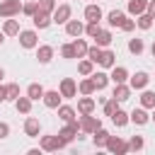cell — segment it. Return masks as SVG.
Instances as JSON below:
<instances>
[{
	"label": "cell",
	"instance_id": "7dc6e473",
	"mask_svg": "<svg viewBox=\"0 0 155 155\" xmlns=\"http://www.w3.org/2000/svg\"><path fill=\"white\" fill-rule=\"evenodd\" d=\"M7 136H10V126L5 121H0V138H7Z\"/></svg>",
	"mask_w": 155,
	"mask_h": 155
},
{
	"label": "cell",
	"instance_id": "681fc988",
	"mask_svg": "<svg viewBox=\"0 0 155 155\" xmlns=\"http://www.w3.org/2000/svg\"><path fill=\"white\" fill-rule=\"evenodd\" d=\"M150 53H153V58H155V41H153V46H150Z\"/></svg>",
	"mask_w": 155,
	"mask_h": 155
},
{
	"label": "cell",
	"instance_id": "83f0119b",
	"mask_svg": "<svg viewBox=\"0 0 155 155\" xmlns=\"http://www.w3.org/2000/svg\"><path fill=\"white\" fill-rule=\"evenodd\" d=\"M58 119H61V121H65V124H68V121H73V119H75V109H73V107H63V104H61V107H58Z\"/></svg>",
	"mask_w": 155,
	"mask_h": 155
},
{
	"label": "cell",
	"instance_id": "4316f807",
	"mask_svg": "<svg viewBox=\"0 0 155 155\" xmlns=\"http://www.w3.org/2000/svg\"><path fill=\"white\" fill-rule=\"evenodd\" d=\"M145 5H148V0H128V12L131 15H143Z\"/></svg>",
	"mask_w": 155,
	"mask_h": 155
},
{
	"label": "cell",
	"instance_id": "74e56055",
	"mask_svg": "<svg viewBox=\"0 0 155 155\" xmlns=\"http://www.w3.org/2000/svg\"><path fill=\"white\" fill-rule=\"evenodd\" d=\"M143 145H145V140H143V136H131V140H128V150H143Z\"/></svg>",
	"mask_w": 155,
	"mask_h": 155
},
{
	"label": "cell",
	"instance_id": "cb8c5ba5",
	"mask_svg": "<svg viewBox=\"0 0 155 155\" xmlns=\"http://www.w3.org/2000/svg\"><path fill=\"white\" fill-rule=\"evenodd\" d=\"M27 97H29L31 102H34V99H41V97H44V87H41L39 82H31V85L27 87Z\"/></svg>",
	"mask_w": 155,
	"mask_h": 155
},
{
	"label": "cell",
	"instance_id": "6da1fadb",
	"mask_svg": "<svg viewBox=\"0 0 155 155\" xmlns=\"http://www.w3.org/2000/svg\"><path fill=\"white\" fill-rule=\"evenodd\" d=\"M68 143L61 138V136H44L41 138V150H46V153H56V150H61V148H65Z\"/></svg>",
	"mask_w": 155,
	"mask_h": 155
},
{
	"label": "cell",
	"instance_id": "ac0fdd59",
	"mask_svg": "<svg viewBox=\"0 0 155 155\" xmlns=\"http://www.w3.org/2000/svg\"><path fill=\"white\" fill-rule=\"evenodd\" d=\"M109 78L114 80V85H116V82H126V80H128V70H126L124 65H114V68H111V75H109Z\"/></svg>",
	"mask_w": 155,
	"mask_h": 155
},
{
	"label": "cell",
	"instance_id": "7a4b0ae2",
	"mask_svg": "<svg viewBox=\"0 0 155 155\" xmlns=\"http://www.w3.org/2000/svg\"><path fill=\"white\" fill-rule=\"evenodd\" d=\"M22 12V2L19 0H2L0 2V17H15Z\"/></svg>",
	"mask_w": 155,
	"mask_h": 155
},
{
	"label": "cell",
	"instance_id": "9a60e30c",
	"mask_svg": "<svg viewBox=\"0 0 155 155\" xmlns=\"http://www.w3.org/2000/svg\"><path fill=\"white\" fill-rule=\"evenodd\" d=\"M128 121H133V124L143 126V124H148V121H150V116H148V111L140 107V109H133V111L128 114Z\"/></svg>",
	"mask_w": 155,
	"mask_h": 155
},
{
	"label": "cell",
	"instance_id": "db71d44e",
	"mask_svg": "<svg viewBox=\"0 0 155 155\" xmlns=\"http://www.w3.org/2000/svg\"><path fill=\"white\" fill-rule=\"evenodd\" d=\"M0 2H2V0H0Z\"/></svg>",
	"mask_w": 155,
	"mask_h": 155
},
{
	"label": "cell",
	"instance_id": "44dd1931",
	"mask_svg": "<svg viewBox=\"0 0 155 155\" xmlns=\"http://www.w3.org/2000/svg\"><path fill=\"white\" fill-rule=\"evenodd\" d=\"M99 65H104V68H114L116 65V53L114 51H102V58H99Z\"/></svg>",
	"mask_w": 155,
	"mask_h": 155
},
{
	"label": "cell",
	"instance_id": "1f68e13d",
	"mask_svg": "<svg viewBox=\"0 0 155 155\" xmlns=\"http://www.w3.org/2000/svg\"><path fill=\"white\" fill-rule=\"evenodd\" d=\"M2 31H5L7 36H17V34H19V24H17V19H7L5 27H2Z\"/></svg>",
	"mask_w": 155,
	"mask_h": 155
},
{
	"label": "cell",
	"instance_id": "c3c4849f",
	"mask_svg": "<svg viewBox=\"0 0 155 155\" xmlns=\"http://www.w3.org/2000/svg\"><path fill=\"white\" fill-rule=\"evenodd\" d=\"M5 99H7V90L0 85V102H5Z\"/></svg>",
	"mask_w": 155,
	"mask_h": 155
},
{
	"label": "cell",
	"instance_id": "484cf974",
	"mask_svg": "<svg viewBox=\"0 0 155 155\" xmlns=\"http://www.w3.org/2000/svg\"><path fill=\"white\" fill-rule=\"evenodd\" d=\"M107 138H109V133H107L102 126L92 133V140H94V145H97V148H104V145H107Z\"/></svg>",
	"mask_w": 155,
	"mask_h": 155
},
{
	"label": "cell",
	"instance_id": "2e32d148",
	"mask_svg": "<svg viewBox=\"0 0 155 155\" xmlns=\"http://www.w3.org/2000/svg\"><path fill=\"white\" fill-rule=\"evenodd\" d=\"M65 31H68V36H80V34L85 31V27H82V22H78V19H68V22H65Z\"/></svg>",
	"mask_w": 155,
	"mask_h": 155
},
{
	"label": "cell",
	"instance_id": "603a6c76",
	"mask_svg": "<svg viewBox=\"0 0 155 155\" xmlns=\"http://www.w3.org/2000/svg\"><path fill=\"white\" fill-rule=\"evenodd\" d=\"M94 41H97V46H99V48H107V46L111 44V31H107V29H99V34L94 36Z\"/></svg>",
	"mask_w": 155,
	"mask_h": 155
},
{
	"label": "cell",
	"instance_id": "5b68a950",
	"mask_svg": "<svg viewBox=\"0 0 155 155\" xmlns=\"http://www.w3.org/2000/svg\"><path fill=\"white\" fill-rule=\"evenodd\" d=\"M68 19H70V5H58L51 12V22H56V24H65Z\"/></svg>",
	"mask_w": 155,
	"mask_h": 155
},
{
	"label": "cell",
	"instance_id": "8992f818",
	"mask_svg": "<svg viewBox=\"0 0 155 155\" xmlns=\"http://www.w3.org/2000/svg\"><path fill=\"white\" fill-rule=\"evenodd\" d=\"M36 44H39L36 31H31V29L19 31V46H22V48H36Z\"/></svg>",
	"mask_w": 155,
	"mask_h": 155
},
{
	"label": "cell",
	"instance_id": "f1b7e54d",
	"mask_svg": "<svg viewBox=\"0 0 155 155\" xmlns=\"http://www.w3.org/2000/svg\"><path fill=\"white\" fill-rule=\"evenodd\" d=\"M140 107H143V109H153V107H155V92L145 90V92L140 94Z\"/></svg>",
	"mask_w": 155,
	"mask_h": 155
},
{
	"label": "cell",
	"instance_id": "d6a6232c",
	"mask_svg": "<svg viewBox=\"0 0 155 155\" xmlns=\"http://www.w3.org/2000/svg\"><path fill=\"white\" fill-rule=\"evenodd\" d=\"M36 7L41 12H46V15H51L56 10V0H36Z\"/></svg>",
	"mask_w": 155,
	"mask_h": 155
},
{
	"label": "cell",
	"instance_id": "3957f363",
	"mask_svg": "<svg viewBox=\"0 0 155 155\" xmlns=\"http://www.w3.org/2000/svg\"><path fill=\"white\" fill-rule=\"evenodd\" d=\"M104 148H107V150H111V153H116V155H124V153H128V143H124L119 136H109Z\"/></svg>",
	"mask_w": 155,
	"mask_h": 155
},
{
	"label": "cell",
	"instance_id": "9c48e42d",
	"mask_svg": "<svg viewBox=\"0 0 155 155\" xmlns=\"http://www.w3.org/2000/svg\"><path fill=\"white\" fill-rule=\"evenodd\" d=\"M41 99H44V104H46L48 109H58L63 97H61V92H58V90H48V92L44 90V97H41Z\"/></svg>",
	"mask_w": 155,
	"mask_h": 155
},
{
	"label": "cell",
	"instance_id": "e575fe53",
	"mask_svg": "<svg viewBox=\"0 0 155 155\" xmlns=\"http://www.w3.org/2000/svg\"><path fill=\"white\" fill-rule=\"evenodd\" d=\"M102 51H104V48H99V46L94 44V46H90V48H87V58H90L92 63H99V58H102Z\"/></svg>",
	"mask_w": 155,
	"mask_h": 155
},
{
	"label": "cell",
	"instance_id": "277c9868",
	"mask_svg": "<svg viewBox=\"0 0 155 155\" xmlns=\"http://www.w3.org/2000/svg\"><path fill=\"white\" fill-rule=\"evenodd\" d=\"M99 126H102V121H99L97 116L82 114V119H80V131H85V133H94V131H97Z\"/></svg>",
	"mask_w": 155,
	"mask_h": 155
},
{
	"label": "cell",
	"instance_id": "b9f144b4",
	"mask_svg": "<svg viewBox=\"0 0 155 155\" xmlns=\"http://www.w3.org/2000/svg\"><path fill=\"white\" fill-rule=\"evenodd\" d=\"M5 90H7V99H17V97H19V85H17V82L5 85Z\"/></svg>",
	"mask_w": 155,
	"mask_h": 155
},
{
	"label": "cell",
	"instance_id": "8fae6325",
	"mask_svg": "<svg viewBox=\"0 0 155 155\" xmlns=\"http://www.w3.org/2000/svg\"><path fill=\"white\" fill-rule=\"evenodd\" d=\"M31 22H34V27H36V29H46V27L51 24V15H46V12L36 10V12L31 15Z\"/></svg>",
	"mask_w": 155,
	"mask_h": 155
},
{
	"label": "cell",
	"instance_id": "30bf717a",
	"mask_svg": "<svg viewBox=\"0 0 155 155\" xmlns=\"http://www.w3.org/2000/svg\"><path fill=\"white\" fill-rule=\"evenodd\" d=\"M111 97H114L116 102H126V99L131 97V87H128L126 82H116V87H114Z\"/></svg>",
	"mask_w": 155,
	"mask_h": 155
},
{
	"label": "cell",
	"instance_id": "8d00e7d4",
	"mask_svg": "<svg viewBox=\"0 0 155 155\" xmlns=\"http://www.w3.org/2000/svg\"><path fill=\"white\" fill-rule=\"evenodd\" d=\"M78 90H80V94H92V92H94V82H92V78L82 80V82L78 85Z\"/></svg>",
	"mask_w": 155,
	"mask_h": 155
},
{
	"label": "cell",
	"instance_id": "d590c367",
	"mask_svg": "<svg viewBox=\"0 0 155 155\" xmlns=\"http://www.w3.org/2000/svg\"><path fill=\"white\" fill-rule=\"evenodd\" d=\"M92 68H94V63H92L90 58L78 63V73H80V75H92Z\"/></svg>",
	"mask_w": 155,
	"mask_h": 155
},
{
	"label": "cell",
	"instance_id": "4fadbf2b",
	"mask_svg": "<svg viewBox=\"0 0 155 155\" xmlns=\"http://www.w3.org/2000/svg\"><path fill=\"white\" fill-rule=\"evenodd\" d=\"M39 131H41V124H39V119L29 116V119L24 121V133H27L29 138H36V136H39Z\"/></svg>",
	"mask_w": 155,
	"mask_h": 155
},
{
	"label": "cell",
	"instance_id": "7bdbcfd3",
	"mask_svg": "<svg viewBox=\"0 0 155 155\" xmlns=\"http://www.w3.org/2000/svg\"><path fill=\"white\" fill-rule=\"evenodd\" d=\"M61 56H63V58H75V48H73V44H63V46H61Z\"/></svg>",
	"mask_w": 155,
	"mask_h": 155
},
{
	"label": "cell",
	"instance_id": "ba28073f",
	"mask_svg": "<svg viewBox=\"0 0 155 155\" xmlns=\"http://www.w3.org/2000/svg\"><path fill=\"white\" fill-rule=\"evenodd\" d=\"M78 131H80V124H78V119H73V121H68V126H65V128H61V131H58V136H61L65 143H70V140L78 136Z\"/></svg>",
	"mask_w": 155,
	"mask_h": 155
},
{
	"label": "cell",
	"instance_id": "836d02e7",
	"mask_svg": "<svg viewBox=\"0 0 155 155\" xmlns=\"http://www.w3.org/2000/svg\"><path fill=\"white\" fill-rule=\"evenodd\" d=\"M143 48H145V46H143V39H131V41H128V51H131L133 56L143 53Z\"/></svg>",
	"mask_w": 155,
	"mask_h": 155
},
{
	"label": "cell",
	"instance_id": "d4e9b609",
	"mask_svg": "<svg viewBox=\"0 0 155 155\" xmlns=\"http://www.w3.org/2000/svg\"><path fill=\"white\" fill-rule=\"evenodd\" d=\"M111 121H114V126H119V128H124V126L128 124V114H126L124 109H116V111L111 114Z\"/></svg>",
	"mask_w": 155,
	"mask_h": 155
},
{
	"label": "cell",
	"instance_id": "f6af8a7d",
	"mask_svg": "<svg viewBox=\"0 0 155 155\" xmlns=\"http://www.w3.org/2000/svg\"><path fill=\"white\" fill-rule=\"evenodd\" d=\"M121 29H124V31H133V29H136V22H133V19H128V17H126V19H124V22H121Z\"/></svg>",
	"mask_w": 155,
	"mask_h": 155
},
{
	"label": "cell",
	"instance_id": "f35d334b",
	"mask_svg": "<svg viewBox=\"0 0 155 155\" xmlns=\"http://www.w3.org/2000/svg\"><path fill=\"white\" fill-rule=\"evenodd\" d=\"M140 29H150L153 27V17L148 15V12H143V15H138V22H136Z\"/></svg>",
	"mask_w": 155,
	"mask_h": 155
},
{
	"label": "cell",
	"instance_id": "5bb4252c",
	"mask_svg": "<svg viewBox=\"0 0 155 155\" xmlns=\"http://www.w3.org/2000/svg\"><path fill=\"white\" fill-rule=\"evenodd\" d=\"M148 80H150V78H148V73H143V70H140V73H136V75L131 78V85H128V87H131V90H145Z\"/></svg>",
	"mask_w": 155,
	"mask_h": 155
},
{
	"label": "cell",
	"instance_id": "ab89813d",
	"mask_svg": "<svg viewBox=\"0 0 155 155\" xmlns=\"http://www.w3.org/2000/svg\"><path fill=\"white\" fill-rule=\"evenodd\" d=\"M99 29H102V27H99V22H87V27H85V34H87L90 39H94V36L99 34Z\"/></svg>",
	"mask_w": 155,
	"mask_h": 155
},
{
	"label": "cell",
	"instance_id": "f5cc1de1",
	"mask_svg": "<svg viewBox=\"0 0 155 155\" xmlns=\"http://www.w3.org/2000/svg\"><path fill=\"white\" fill-rule=\"evenodd\" d=\"M150 119H153V121H155V107H153V116H150Z\"/></svg>",
	"mask_w": 155,
	"mask_h": 155
},
{
	"label": "cell",
	"instance_id": "4dcf8cb0",
	"mask_svg": "<svg viewBox=\"0 0 155 155\" xmlns=\"http://www.w3.org/2000/svg\"><path fill=\"white\" fill-rule=\"evenodd\" d=\"M92 82H94V90H104L107 82H109V75L107 73H94L92 75Z\"/></svg>",
	"mask_w": 155,
	"mask_h": 155
},
{
	"label": "cell",
	"instance_id": "ffe728a7",
	"mask_svg": "<svg viewBox=\"0 0 155 155\" xmlns=\"http://www.w3.org/2000/svg\"><path fill=\"white\" fill-rule=\"evenodd\" d=\"M126 19V15L121 12V10H111L109 15H107V22H109V27H121V22Z\"/></svg>",
	"mask_w": 155,
	"mask_h": 155
},
{
	"label": "cell",
	"instance_id": "d6986e66",
	"mask_svg": "<svg viewBox=\"0 0 155 155\" xmlns=\"http://www.w3.org/2000/svg\"><path fill=\"white\" fill-rule=\"evenodd\" d=\"M85 19H87V22H99V19H102L99 5H87V7H85Z\"/></svg>",
	"mask_w": 155,
	"mask_h": 155
},
{
	"label": "cell",
	"instance_id": "f546056e",
	"mask_svg": "<svg viewBox=\"0 0 155 155\" xmlns=\"http://www.w3.org/2000/svg\"><path fill=\"white\" fill-rule=\"evenodd\" d=\"M73 48H75V58H82V56H87V48H90V46H87L82 39H78V36H75V41H73Z\"/></svg>",
	"mask_w": 155,
	"mask_h": 155
},
{
	"label": "cell",
	"instance_id": "7c38bea8",
	"mask_svg": "<svg viewBox=\"0 0 155 155\" xmlns=\"http://www.w3.org/2000/svg\"><path fill=\"white\" fill-rule=\"evenodd\" d=\"M78 111H80V114H92V111H94V99H92L90 94H82V97L78 99Z\"/></svg>",
	"mask_w": 155,
	"mask_h": 155
},
{
	"label": "cell",
	"instance_id": "e0dca14e",
	"mask_svg": "<svg viewBox=\"0 0 155 155\" xmlns=\"http://www.w3.org/2000/svg\"><path fill=\"white\" fill-rule=\"evenodd\" d=\"M36 58H39L41 65L51 63V58H53V48H51V46H39V48H36Z\"/></svg>",
	"mask_w": 155,
	"mask_h": 155
},
{
	"label": "cell",
	"instance_id": "60d3db41",
	"mask_svg": "<svg viewBox=\"0 0 155 155\" xmlns=\"http://www.w3.org/2000/svg\"><path fill=\"white\" fill-rule=\"evenodd\" d=\"M116 109H119V102H116V99H114V97H111V99H107V102H104V114H107V116H111V114H114V111H116Z\"/></svg>",
	"mask_w": 155,
	"mask_h": 155
},
{
	"label": "cell",
	"instance_id": "f907efd6",
	"mask_svg": "<svg viewBox=\"0 0 155 155\" xmlns=\"http://www.w3.org/2000/svg\"><path fill=\"white\" fill-rule=\"evenodd\" d=\"M2 41H5V31H0V44H2Z\"/></svg>",
	"mask_w": 155,
	"mask_h": 155
},
{
	"label": "cell",
	"instance_id": "7402d4cb",
	"mask_svg": "<svg viewBox=\"0 0 155 155\" xmlns=\"http://www.w3.org/2000/svg\"><path fill=\"white\" fill-rule=\"evenodd\" d=\"M15 109H17L19 114H29V111H31V99H29V97H17V99H15Z\"/></svg>",
	"mask_w": 155,
	"mask_h": 155
},
{
	"label": "cell",
	"instance_id": "816d5d0a",
	"mask_svg": "<svg viewBox=\"0 0 155 155\" xmlns=\"http://www.w3.org/2000/svg\"><path fill=\"white\" fill-rule=\"evenodd\" d=\"M2 78H5V70H2V68H0V80H2Z\"/></svg>",
	"mask_w": 155,
	"mask_h": 155
},
{
	"label": "cell",
	"instance_id": "bcb514c9",
	"mask_svg": "<svg viewBox=\"0 0 155 155\" xmlns=\"http://www.w3.org/2000/svg\"><path fill=\"white\" fill-rule=\"evenodd\" d=\"M145 12L155 19V0H148V5H145Z\"/></svg>",
	"mask_w": 155,
	"mask_h": 155
},
{
	"label": "cell",
	"instance_id": "ee69618b",
	"mask_svg": "<svg viewBox=\"0 0 155 155\" xmlns=\"http://www.w3.org/2000/svg\"><path fill=\"white\" fill-rule=\"evenodd\" d=\"M36 10H39V7H36V2H27V5H22V12H24V15H29V17H31Z\"/></svg>",
	"mask_w": 155,
	"mask_h": 155
},
{
	"label": "cell",
	"instance_id": "52a82bcc",
	"mask_svg": "<svg viewBox=\"0 0 155 155\" xmlns=\"http://www.w3.org/2000/svg\"><path fill=\"white\" fill-rule=\"evenodd\" d=\"M58 92H61V97H65V99L75 97V94H78V85H75V80H73V78H63Z\"/></svg>",
	"mask_w": 155,
	"mask_h": 155
}]
</instances>
